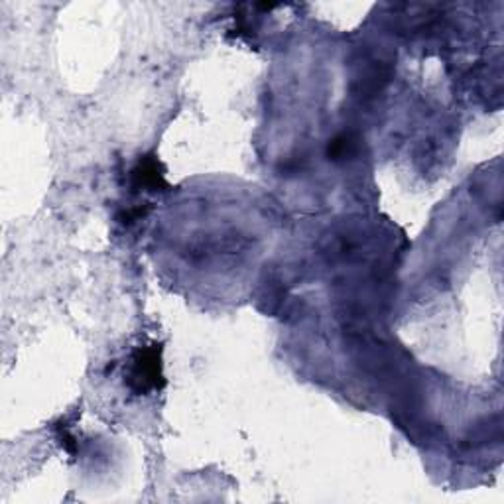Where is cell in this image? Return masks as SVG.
<instances>
[{"mask_svg":"<svg viewBox=\"0 0 504 504\" xmlns=\"http://www.w3.org/2000/svg\"><path fill=\"white\" fill-rule=\"evenodd\" d=\"M146 213H148V205H130L118 213V221L123 225H133L136 221H142L146 217Z\"/></svg>","mask_w":504,"mask_h":504,"instance_id":"cell-5","label":"cell"},{"mask_svg":"<svg viewBox=\"0 0 504 504\" xmlns=\"http://www.w3.org/2000/svg\"><path fill=\"white\" fill-rule=\"evenodd\" d=\"M128 179L133 191H164L169 187L166 181V168L156 154L142 156L130 169Z\"/></svg>","mask_w":504,"mask_h":504,"instance_id":"cell-2","label":"cell"},{"mask_svg":"<svg viewBox=\"0 0 504 504\" xmlns=\"http://www.w3.org/2000/svg\"><path fill=\"white\" fill-rule=\"evenodd\" d=\"M124 384L133 394H150L164 388V363H162V345L146 343L140 345L128 359Z\"/></svg>","mask_w":504,"mask_h":504,"instance_id":"cell-1","label":"cell"},{"mask_svg":"<svg viewBox=\"0 0 504 504\" xmlns=\"http://www.w3.org/2000/svg\"><path fill=\"white\" fill-rule=\"evenodd\" d=\"M357 148V140L351 134H339L337 138L329 140L327 156L329 159H345L347 156H351Z\"/></svg>","mask_w":504,"mask_h":504,"instance_id":"cell-4","label":"cell"},{"mask_svg":"<svg viewBox=\"0 0 504 504\" xmlns=\"http://www.w3.org/2000/svg\"><path fill=\"white\" fill-rule=\"evenodd\" d=\"M53 434H55V439H57V443L63 447V452L67 453V455H71V457H75L77 453H79V437L75 435V432H73V425L67 422V420H60L57 424H55V427H53Z\"/></svg>","mask_w":504,"mask_h":504,"instance_id":"cell-3","label":"cell"}]
</instances>
